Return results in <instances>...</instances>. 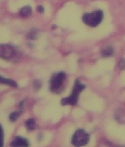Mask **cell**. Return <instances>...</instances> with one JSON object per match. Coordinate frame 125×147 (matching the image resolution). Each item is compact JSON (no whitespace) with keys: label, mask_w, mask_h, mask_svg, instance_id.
<instances>
[{"label":"cell","mask_w":125,"mask_h":147,"mask_svg":"<svg viewBox=\"0 0 125 147\" xmlns=\"http://www.w3.org/2000/svg\"><path fill=\"white\" fill-rule=\"evenodd\" d=\"M119 67L121 69V70H124L125 68V60L124 59H122V60H120L119 62Z\"/></svg>","instance_id":"15"},{"label":"cell","mask_w":125,"mask_h":147,"mask_svg":"<svg viewBox=\"0 0 125 147\" xmlns=\"http://www.w3.org/2000/svg\"><path fill=\"white\" fill-rule=\"evenodd\" d=\"M89 141V135L82 129L75 131L71 139V143L74 146L81 147L85 146Z\"/></svg>","instance_id":"4"},{"label":"cell","mask_w":125,"mask_h":147,"mask_svg":"<svg viewBox=\"0 0 125 147\" xmlns=\"http://www.w3.org/2000/svg\"><path fill=\"white\" fill-rule=\"evenodd\" d=\"M113 54H114V49L110 47V46H108V47H106V48L102 49V55L104 57H110Z\"/></svg>","instance_id":"10"},{"label":"cell","mask_w":125,"mask_h":147,"mask_svg":"<svg viewBox=\"0 0 125 147\" xmlns=\"http://www.w3.org/2000/svg\"><path fill=\"white\" fill-rule=\"evenodd\" d=\"M85 85L80 83L78 80H76L71 96L62 99V101H61V104L63 105V106H66V105H72V106H74V105L76 104L77 102V99H78L80 92H82L83 90H85Z\"/></svg>","instance_id":"1"},{"label":"cell","mask_w":125,"mask_h":147,"mask_svg":"<svg viewBox=\"0 0 125 147\" xmlns=\"http://www.w3.org/2000/svg\"><path fill=\"white\" fill-rule=\"evenodd\" d=\"M3 146H4V131L2 125H0V147Z\"/></svg>","instance_id":"13"},{"label":"cell","mask_w":125,"mask_h":147,"mask_svg":"<svg viewBox=\"0 0 125 147\" xmlns=\"http://www.w3.org/2000/svg\"><path fill=\"white\" fill-rule=\"evenodd\" d=\"M66 74L63 72H60L54 74L50 80V90L52 92H59L65 81Z\"/></svg>","instance_id":"5"},{"label":"cell","mask_w":125,"mask_h":147,"mask_svg":"<svg viewBox=\"0 0 125 147\" xmlns=\"http://www.w3.org/2000/svg\"><path fill=\"white\" fill-rule=\"evenodd\" d=\"M103 19V13L101 10H97L91 13H85L82 17L83 22L91 27H97Z\"/></svg>","instance_id":"2"},{"label":"cell","mask_w":125,"mask_h":147,"mask_svg":"<svg viewBox=\"0 0 125 147\" xmlns=\"http://www.w3.org/2000/svg\"><path fill=\"white\" fill-rule=\"evenodd\" d=\"M32 9L31 6H24L20 10V17H28L31 14Z\"/></svg>","instance_id":"9"},{"label":"cell","mask_w":125,"mask_h":147,"mask_svg":"<svg viewBox=\"0 0 125 147\" xmlns=\"http://www.w3.org/2000/svg\"><path fill=\"white\" fill-rule=\"evenodd\" d=\"M0 84H3V85H9L11 87H14L17 88V82L12 79H8V78H4L3 77L0 76Z\"/></svg>","instance_id":"7"},{"label":"cell","mask_w":125,"mask_h":147,"mask_svg":"<svg viewBox=\"0 0 125 147\" xmlns=\"http://www.w3.org/2000/svg\"><path fill=\"white\" fill-rule=\"evenodd\" d=\"M18 56V52L13 45L9 44L0 45V57L5 60H14Z\"/></svg>","instance_id":"3"},{"label":"cell","mask_w":125,"mask_h":147,"mask_svg":"<svg viewBox=\"0 0 125 147\" xmlns=\"http://www.w3.org/2000/svg\"><path fill=\"white\" fill-rule=\"evenodd\" d=\"M37 11L38 12V13H43L44 12V8H43L42 6H38L37 7Z\"/></svg>","instance_id":"16"},{"label":"cell","mask_w":125,"mask_h":147,"mask_svg":"<svg viewBox=\"0 0 125 147\" xmlns=\"http://www.w3.org/2000/svg\"><path fill=\"white\" fill-rule=\"evenodd\" d=\"M28 38L31 40L36 39V38H37V31L34 30V29L31 30V31L28 33Z\"/></svg>","instance_id":"12"},{"label":"cell","mask_w":125,"mask_h":147,"mask_svg":"<svg viewBox=\"0 0 125 147\" xmlns=\"http://www.w3.org/2000/svg\"><path fill=\"white\" fill-rule=\"evenodd\" d=\"M11 147H29V142L26 139L20 137V136H17L15 139L11 142L10 143Z\"/></svg>","instance_id":"6"},{"label":"cell","mask_w":125,"mask_h":147,"mask_svg":"<svg viewBox=\"0 0 125 147\" xmlns=\"http://www.w3.org/2000/svg\"><path fill=\"white\" fill-rule=\"evenodd\" d=\"M25 127H27V129L28 131H34L37 127V124H36V122L34 119L30 118L26 121Z\"/></svg>","instance_id":"8"},{"label":"cell","mask_w":125,"mask_h":147,"mask_svg":"<svg viewBox=\"0 0 125 147\" xmlns=\"http://www.w3.org/2000/svg\"><path fill=\"white\" fill-rule=\"evenodd\" d=\"M20 114V112L19 111H17V112H13V113H10V115H9V120H10V121L14 122L16 121L17 120V118L19 117Z\"/></svg>","instance_id":"11"},{"label":"cell","mask_w":125,"mask_h":147,"mask_svg":"<svg viewBox=\"0 0 125 147\" xmlns=\"http://www.w3.org/2000/svg\"><path fill=\"white\" fill-rule=\"evenodd\" d=\"M33 85H34V87L35 88V89L38 90V89H39V88L42 87V82H40V81H38V80L37 81H34Z\"/></svg>","instance_id":"14"}]
</instances>
